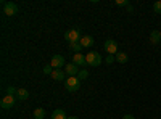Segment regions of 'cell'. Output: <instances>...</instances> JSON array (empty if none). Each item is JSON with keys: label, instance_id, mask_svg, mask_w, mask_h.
Listing matches in <instances>:
<instances>
[{"label": "cell", "instance_id": "cell-1", "mask_svg": "<svg viewBox=\"0 0 161 119\" xmlns=\"http://www.w3.org/2000/svg\"><path fill=\"white\" fill-rule=\"evenodd\" d=\"M86 60H87V64H89V66H93V68L100 66L102 61H103V58H102V55L98 53V51H89L87 57H86Z\"/></svg>", "mask_w": 161, "mask_h": 119}, {"label": "cell", "instance_id": "cell-2", "mask_svg": "<svg viewBox=\"0 0 161 119\" xmlns=\"http://www.w3.org/2000/svg\"><path fill=\"white\" fill-rule=\"evenodd\" d=\"M64 87H66V90H68V92H76V90H79V87H80V81L77 79V76L66 77Z\"/></svg>", "mask_w": 161, "mask_h": 119}, {"label": "cell", "instance_id": "cell-3", "mask_svg": "<svg viewBox=\"0 0 161 119\" xmlns=\"http://www.w3.org/2000/svg\"><path fill=\"white\" fill-rule=\"evenodd\" d=\"M2 5H3V13L7 16H15L19 10L15 2H2Z\"/></svg>", "mask_w": 161, "mask_h": 119}, {"label": "cell", "instance_id": "cell-4", "mask_svg": "<svg viewBox=\"0 0 161 119\" xmlns=\"http://www.w3.org/2000/svg\"><path fill=\"white\" fill-rule=\"evenodd\" d=\"M64 39H66L69 44H71V42H79V41H80V31H79V29H69V31H66Z\"/></svg>", "mask_w": 161, "mask_h": 119}, {"label": "cell", "instance_id": "cell-5", "mask_svg": "<svg viewBox=\"0 0 161 119\" xmlns=\"http://www.w3.org/2000/svg\"><path fill=\"white\" fill-rule=\"evenodd\" d=\"M15 103H16V97H13V95H5L2 98V101H0V106H2L3 110H10L15 106Z\"/></svg>", "mask_w": 161, "mask_h": 119}, {"label": "cell", "instance_id": "cell-6", "mask_svg": "<svg viewBox=\"0 0 161 119\" xmlns=\"http://www.w3.org/2000/svg\"><path fill=\"white\" fill-rule=\"evenodd\" d=\"M50 64H52V68H53V69H61V68H64V66H66L64 58H63L61 55H53Z\"/></svg>", "mask_w": 161, "mask_h": 119}, {"label": "cell", "instance_id": "cell-7", "mask_svg": "<svg viewBox=\"0 0 161 119\" xmlns=\"http://www.w3.org/2000/svg\"><path fill=\"white\" fill-rule=\"evenodd\" d=\"M105 51H108V55H116L118 53V42L113 39H108L105 42Z\"/></svg>", "mask_w": 161, "mask_h": 119}, {"label": "cell", "instance_id": "cell-8", "mask_svg": "<svg viewBox=\"0 0 161 119\" xmlns=\"http://www.w3.org/2000/svg\"><path fill=\"white\" fill-rule=\"evenodd\" d=\"M64 73H66V76H69V77L77 76V74H79V66H76L74 63L66 64V66H64Z\"/></svg>", "mask_w": 161, "mask_h": 119}, {"label": "cell", "instance_id": "cell-9", "mask_svg": "<svg viewBox=\"0 0 161 119\" xmlns=\"http://www.w3.org/2000/svg\"><path fill=\"white\" fill-rule=\"evenodd\" d=\"M73 63H74L76 66H84V64H87L86 55H82V53H74V55H73Z\"/></svg>", "mask_w": 161, "mask_h": 119}, {"label": "cell", "instance_id": "cell-10", "mask_svg": "<svg viewBox=\"0 0 161 119\" xmlns=\"http://www.w3.org/2000/svg\"><path fill=\"white\" fill-rule=\"evenodd\" d=\"M79 44L82 45V48H87V47H92L93 45V37L92 35H82L80 37Z\"/></svg>", "mask_w": 161, "mask_h": 119}, {"label": "cell", "instance_id": "cell-11", "mask_svg": "<svg viewBox=\"0 0 161 119\" xmlns=\"http://www.w3.org/2000/svg\"><path fill=\"white\" fill-rule=\"evenodd\" d=\"M64 76H66V73L61 71V69H53V73H52V77L55 79V81H66Z\"/></svg>", "mask_w": 161, "mask_h": 119}, {"label": "cell", "instance_id": "cell-12", "mask_svg": "<svg viewBox=\"0 0 161 119\" xmlns=\"http://www.w3.org/2000/svg\"><path fill=\"white\" fill-rule=\"evenodd\" d=\"M114 57H116V61H118V63H121V64H126V63H127V60H129L127 53H124V51H118V53H116Z\"/></svg>", "mask_w": 161, "mask_h": 119}, {"label": "cell", "instance_id": "cell-13", "mask_svg": "<svg viewBox=\"0 0 161 119\" xmlns=\"http://www.w3.org/2000/svg\"><path fill=\"white\" fill-rule=\"evenodd\" d=\"M52 119H68V116H66L63 110H55L52 113Z\"/></svg>", "mask_w": 161, "mask_h": 119}, {"label": "cell", "instance_id": "cell-14", "mask_svg": "<svg viewBox=\"0 0 161 119\" xmlns=\"http://www.w3.org/2000/svg\"><path fill=\"white\" fill-rule=\"evenodd\" d=\"M159 41H161L159 31H152V34H150V42H152L153 45H156V44H158Z\"/></svg>", "mask_w": 161, "mask_h": 119}, {"label": "cell", "instance_id": "cell-15", "mask_svg": "<svg viewBox=\"0 0 161 119\" xmlns=\"http://www.w3.org/2000/svg\"><path fill=\"white\" fill-rule=\"evenodd\" d=\"M29 97V92L26 89H18V94H16V100H26Z\"/></svg>", "mask_w": 161, "mask_h": 119}, {"label": "cell", "instance_id": "cell-16", "mask_svg": "<svg viewBox=\"0 0 161 119\" xmlns=\"http://www.w3.org/2000/svg\"><path fill=\"white\" fill-rule=\"evenodd\" d=\"M45 117V110L44 108H36L34 110V119H44Z\"/></svg>", "mask_w": 161, "mask_h": 119}, {"label": "cell", "instance_id": "cell-17", "mask_svg": "<svg viewBox=\"0 0 161 119\" xmlns=\"http://www.w3.org/2000/svg\"><path fill=\"white\" fill-rule=\"evenodd\" d=\"M69 48L74 50L76 53H80V50H82V45H80L79 42H71V44H69Z\"/></svg>", "mask_w": 161, "mask_h": 119}, {"label": "cell", "instance_id": "cell-18", "mask_svg": "<svg viewBox=\"0 0 161 119\" xmlns=\"http://www.w3.org/2000/svg\"><path fill=\"white\" fill-rule=\"evenodd\" d=\"M87 77H89V71H87V69H80V71H79V74H77L79 81H86Z\"/></svg>", "mask_w": 161, "mask_h": 119}, {"label": "cell", "instance_id": "cell-19", "mask_svg": "<svg viewBox=\"0 0 161 119\" xmlns=\"http://www.w3.org/2000/svg\"><path fill=\"white\" fill-rule=\"evenodd\" d=\"M16 94H18V89H15V87H8L7 89V95H13V97H16Z\"/></svg>", "mask_w": 161, "mask_h": 119}, {"label": "cell", "instance_id": "cell-20", "mask_svg": "<svg viewBox=\"0 0 161 119\" xmlns=\"http://www.w3.org/2000/svg\"><path fill=\"white\" fill-rule=\"evenodd\" d=\"M153 10H155V13H161V0L153 3Z\"/></svg>", "mask_w": 161, "mask_h": 119}, {"label": "cell", "instance_id": "cell-21", "mask_svg": "<svg viewBox=\"0 0 161 119\" xmlns=\"http://www.w3.org/2000/svg\"><path fill=\"white\" fill-rule=\"evenodd\" d=\"M116 5H119V7H129V0H116Z\"/></svg>", "mask_w": 161, "mask_h": 119}, {"label": "cell", "instance_id": "cell-22", "mask_svg": "<svg viewBox=\"0 0 161 119\" xmlns=\"http://www.w3.org/2000/svg\"><path fill=\"white\" fill-rule=\"evenodd\" d=\"M44 73L45 74H50L52 76V73H53V68H52V64H47L45 68H44Z\"/></svg>", "mask_w": 161, "mask_h": 119}, {"label": "cell", "instance_id": "cell-23", "mask_svg": "<svg viewBox=\"0 0 161 119\" xmlns=\"http://www.w3.org/2000/svg\"><path fill=\"white\" fill-rule=\"evenodd\" d=\"M113 61H116V57L114 55H108V57H106V63H108V64H111Z\"/></svg>", "mask_w": 161, "mask_h": 119}, {"label": "cell", "instance_id": "cell-24", "mask_svg": "<svg viewBox=\"0 0 161 119\" xmlns=\"http://www.w3.org/2000/svg\"><path fill=\"white\" fill-rule=\"evenodd\" d=\"M123 119H136L132 114H126V116H123Z\"/></svg>", "mask_w": 161, "mask_h": 119}, {"label": "cell", "instance_id": "cell-25", "mask_svg": "<svg viewBox=\"0 0 161 119\" xmlns=\"http://www.w3.org/2000/svg\"><path fill=\"white\" fill-rule=\"evenodd\" d=\"M68 119H79L77 116H68Z\"/></svg>", "mask_w": 161, "mask_h": 119}, {"label": "cell", "instance_id": "cell-26", "mask_svg": "<svg viewBox=\"0 0 161 119\" xmlns=\"http://www.w3.org/2000/svg\"><path fill=\"white\" fill-rule=\"evenodd\" d=\"M159 35H161V31H159Z\"/></svg>", "mask_w": 161, "mask_h": 119}]
</instances>
